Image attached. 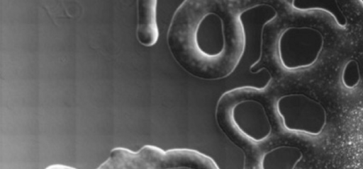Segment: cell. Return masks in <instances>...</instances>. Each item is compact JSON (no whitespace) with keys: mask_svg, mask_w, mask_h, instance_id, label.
Wrapping results in <instances>:
<instances>
[{"mask_svg":"<svg viewBox=\"0 0 363 169\" xmlns=\"http://www.w3.org/2000/svg\"><path fill=\"white\" fill-rule=\"evenodd\" d=\"M361 78L359 65L357 60L350 59L345 64L342 72V82L347 88L356 87Z\"/></svg>","mask_w":363,"mask_h":169,"instance_id":"8","label":"cell"},{"mask_svg":"<svg viewBox=\"0 0 363 169\" xmlns=\"http://www.w3.org/2000/svg\"><path fill=\"white\" fill-rule=\"evenodd\" d=\"M360 3L362 4V7H363V1H361Z\"/></svg>","mask_w":363,"mask_h":169,"instance_id":"10","label":"cell"},{"mask_svg":"<svg viewBox=\"0 0 363 169\" xmlns=\"http://www.w3.org/2000/svg\"><path fill=\"white\" fill-rule=\"evenodd\" d=\"M246 1L186 0L175 11L167 31L169 49L190 75L218 80L230 75L244 53L241 16Z\"/></svg>","mask_w":363,"mask_h":169,"instance_id":"1","label":"cell"},{"mask_svg":"<svg viewBox=\"0 0 363 169\" xmlns=\"http://www.w3.org/2000/svg\"><path fill=\"white\" fill-rule=\"evenodd\" d=\"M292 9L303 13L313 11H320L329 14L341 28L347 24V19L340 8L338 3L335 0L303 1L294 0L286 1Z\"/></svg>","mask_w":363,"mask_h":169,"instance_id":"7","label":"cell"},{"mask_svg":"<svg viewBox=\"0 0 363 169\" xmlns=\"http://www.w3.org/2000/svg\"><path fill=\"white\" fill-rule=\"evenodd\" d=\"M47 168L62 169V168H72L69 167V166L62 165L60 164H55L53 165H50V166L48 167Z\"/></svg>","mask_w":363,"mask_h":169,"instance_id":"9","label":"cell"},{"mask_svg":"<svg viewBox=\"0 0 363 169\" xmlns=\"http://www.w3.org/2000/svg\"><path fill=\"white\" fill-rule=\"evenodd\" d=\"M130 162L135 169H216L219 167L213 158L198 151L189 148H173L164 151L159 147L146 145L133 152Z\"/></svg>","mask_w":363,"mask_h":169,"instance_id":"5","label":"cell"},{"mask_svg":"<svg viewBox=\"0 0 363 169\" xmlns=\"http://www.w3.org/2000/svg\"><path fill=\"white\" fill-rule=\"evenodd\" d=\"M216 119L227 138L243 151L245 162L284 129L268 83L225 92L218 100Z\"/></svg>","mask_w":363,"mask_h":169,"instance_id":"2","label":"cell"},{"mask_svg":"<svg viewBox=\"0 0 363 169\" xmlns=\"http://www.w3.org/2000/svg\"><path fill=\"white\" fill-rule=\"evenodd\" d=\"M157 1H138L136 36L143 46H153L158 40L159 30L156 20Z\"/></svg>","mask_w":363,"mask_h":169,"instance_id":"6","label":"cell"},{"mask_svg":"<svg viewBox=\"0 0 363 169\" xmlns=\"http://www.w3.org/2000/svg\"><path fill=\"white\" fill-rule=\"evenodd\" d=\"M260 45L251 71L264 70L275 80L313 66L322 52L324 37L318 29L292 23L277 12L264 25Z\"/></svg>","mask_w":363,"mask_h":169,"instance_id":"3","label":"cell"},{"mask_svg":"<svg viewBox=\"0 0 363 169\" xmlns=\"http://www.w3.org/2000/svg\"><path fill=\"white\" fill-rule=\"evenodd\" d=\"M267 83L284 129L309 136L323 132L327 112L321 103L303 93L286 89L275 80Z\"/></svg>","mask_w":363,"mask_h":169,"instance_id":"4","label":"cell"}]
</instances>
